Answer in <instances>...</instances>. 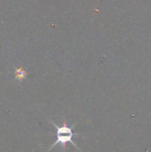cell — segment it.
<instances>
[{"label":"cell","instance_id":"obj_1","mask_svg":"<svg viewBox=\"0 0 151 152\" xmlns=\"http://www.w3.org/2000/svg\"><path fill=\"white\" fill-rule=\"evenodd\" d=\"M53 125V126L56 128V141H55V142L50 147V149L48 150V151H50L51 149H53V147H55L57 144H61V147L63 148V149H65V145H66V143H68V142H70L71 144H73L77 149H78L79 151H80V149L77 146V144L73 142V137L74 136H78L79 134H76V133H73L72 132V129L75 127V125L72 126V127H69L68 126H67V124H66V122H64L63 123V126H58L54 122H53V121H50Z\"/></svg>","mask_w":151,"mask_h":152},{"label":"cell","instance_id":"obj_2","mask_svg":"<svg viewBox=\"0 0 151 152\" xmlns=\"http://www.w3.org/2000/svg\"><path fill=\"white\" fill-rule=\"evenodd\" d=\"M25 72L24 71H22V70H18V72H17V74H16V77L18 78V79H22V78H24L25 77Z\"/></svg>","mask_w":151,"mask_h":152}]
</instances>
